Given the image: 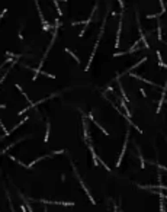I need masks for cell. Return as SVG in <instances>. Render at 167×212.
<instances>
[{
  "label": "cell",
  "mask_w": 167,
  "mask_h": 212,
  "mask_svg": "<svg viewBox=\"0 0 167 212\" xmlns=\"http://www.w3.org/2000/svg\"><path fill=\"white\" fill-rule=\"evenodd\" d=\"M105 22H106V17L103 19V25H102V28H100V32H99L98 41H96V44H94V48H93V51H92V55H90V58H89V61H87V65H86V68H84V71H89L90 64H92V61H93V57H94V54H96V51H98V46H99L100 38H102V35H103V31H105Z\"/></svg>",
  "instance_id": "obj_1"
},
{
  "label": "cell",
  "mask_w": 167,
  "mask_h": 212,
  "mask_svg": "<svg viewBox=\"0 0 167 212\" xmlns=\"http://www.w3.org/2000/svg\"><path fill=\"white\" fill-rule=\"evenodd\" d=\"M96 9H98V3L94 5V7H93V10H92V13H90V16H89V19L87 20H83V22H73L71 25L73 26H76V25H84V29L80 32V36H83L84 35V32H86V29H87V26H89V23L92 22V19H93V15H94V12H96Z\"/></svg>",
  "instance_id": "obj_2"
},
{
  "label": "cell",
  "mask_w": 167,
  "mask_h": 212,
  "mask_svg": "<svg viewBox=\"0 0 167 212\" xmlns=\"http://www.w3.org/2000/svg\"><path fill=\"white\" fill-rule=\"evenodd\" d=\"M73 172H74V176L77 177V180H79V183L81 184V187H83V190L86 192V195H87V198H89V201L94 205V203H96V201H93V198H92V195L89 193V190H87V187H86V184L83 183V180H81V177L79 176V172H77V169H76V166H73Z\"/></svg>",
  "instance_id": "obj_3"
},
{
  "label": "cell",
  "mask_w": 167,
  "mask_h": 212,
  "mask_svg": "<svg viewBox=\"0 0 167 212\" xmlns=\"http://www.w3.org/2000/svg\"><path fill=\"white\" fill-rule=\"evenodd\" d=\"M128 138H129V131H127V137H125V143H124V147H122V151H121V154H119V158H118V161H116V167H121V161H122V158H124V155H125V151H127V143H128Z\"/></svg>",
  "instance_id": "obj_4"
},
{
  "label": "cell",
  "mask_w": 167,
  "mask_h": 212,
  "mask_svg": "<svg viewBox=\"0 0 167 212\" xmlns=\"http://www.w3.org/2000/svg\"><path fill=\"white\" fill-rule=\"evenodd\" d=\"M121 32H122V15H121V20H119V26H118L116 38H115V48H119V39H121Z\"/></svg>",
  "instance_id": "obj_5"
},
{
  "label": "cell",
  "mask_w": 167,
  "mask_h": 212,
  "mask_svg": "<svg viewBox=\"0 0 167 212\" xmlns=\"http://www.w3.org/2000/svg\"><path fill=\"white\" fill-rule=\"evenodd\" d=\"M36 202H42V203H54V205H65V206H73L74 202H57V201H46V199H39Z\"/></svg>",
  "instance_id": "obj_6"
},
{
  "label": "cell",
  "mask_w": 167,
  "mask_h": 212,
  "mask_svg": "<svg viewBox=\"0 0 167 212\" xmlns=\"http://www.w3.org/2000/svg\"><path fill=\"white\" fill-rule=\"evenodd\" d=\"M139 189H145V190H153V189H160V190H167V186L164 184H158V186H141V184H137Z\"/></svg>",
  "instance_id": "obj_7"
},
{
  "label": "cell",
  "mask_w": 167,
  "mask_h": 212,
  "mask_svg": "<svg viewBox=\"0 0 167 212\" xmlns=\"http://www.w3.org/2000/svg\"><path fill=\"white\" fill-rule=\"evenodd\" d=\"M83 129H84V141H86V144L89 145L90 144V139H89V127H87L86 116H83Z\"/></svg>",
  "instance_id": "obj_8"
},
{
  "label": "cell",
  "mask_w": 167,
  "mask_h": 212,
  "mask_svg": "<svg viewBox=\"0 0 167 212\" xmlns=\"http://www.w3.org/2000/svg\"><path fill=\"white\" fill-rule=\"evenodd\" d=\"M147 60H148V58H147V57H144V58H141V60H139V61H138V63H137V64H134V65H132V67H129V68H128V70H127V71H125V73H121V76H124V74H128V73H131V71H132V70H134V68H137V67H138V65H139V64H142V63H145V61H147ZM121 76H118V77H116V80H118V79H119V77H121Z\"/></svg>",
  "instance_id": "obj_9"
},
{
  "label": "cell",
  "mask_w": 167,
  "mask_h": 212,
  "mask_svg": "<svg viewBox=\"0 0 167 212\" xmlns=\"http://www.w3.org/2000/svg\"><path fill=\"white\" fill-rule=\"evenodd\" d=\"M131 77H135V79H138V80H141V81H144V83H147V84H150V86H156V87H158L156 83H153L151 80H147V79H144V77H141V76H137L135 73H128Z\"/></svg>",
  "instance_id": "obj_10"
},
{
  "label": "cell",
  "mask_w": 167,
  "mask_h": 212,
  "mask_svg": "<svg viewBox=\"0 0 167 212\" xmlns=\"http://www.w3.org/2000/svg\"><path fill=\"white\" fill-rule=\"evenodd\" d=\"M87 118H89L90 121H93V122H94V125H96V127H98V128H99V129H100V131H102V132L105 134V135H109V132H108V131H106V129H105V128H103V127H102V125H100V124H99V122L96 121V119H93L92 113H89V115H87Z\"/></svg>",
  "instance_id": "obj_11"
},
{
  "label": "cell",
  "mask_w": 167,
  "mask_h": 212,
  "mask_svg": "<svg viewBox=\"0 0 167 212\" xmlns=\"http://www.w3.org/2000/svg\"><path fill=\"white\" fill-rule=\"evenodd\" d=\"M28 119H29V118H28V116H26V118H23V119H20V122H19L18 125H15V127L12 128V131H7V132H5V135H3V138H5V137H7V135H10V134H12L13 131H16V129H18V128H19V127H20V125H22L23 122H26Z\"/></svg>",
  "instance_id": "obj_12"
},
{
  "label": "cell",
  "mask_w": 167,
  "mask_h": 212,
  "mask_svg": "<svg viewBox=\"0 0 167 212\" xmlns=\"http://www.w3.org/2000/svg\"><path fill=\"white\" fill-rule=\"evenodd\" d=\"M23 139H25V138H20V139H18V141H15V143H12L10 145H7L6 148H3L2 151H0V155H3V154H6V153L9 151V148H12V147H15L16 144H19V143H22V141H23Z\"/></svg>",
  "instance_id": "obj_13"
},
{
  "label": "cell",
  "mask_w": 167,
  "mask_h": 212,
  "mask_svg": "<svg viewBox=\"0 0 167 212\" xmlns=\"http://www.w3.org/2000/svg\"><path fill=\"white\" fill-rule=\"evenodd\" d=\"M50 132H51V124L48 122V124H46V131H45V138H44V143H48V139H50Z\"/></svg>",
  "instance_id": "obj_14"
},
{
  "label": "cell",
  "mask_w": 167,
  "mask_h": 212,
  "mask_svg": "<svg viewBox=\"0 0 167 212\" xmlns=\"http://www.w3.org/2000/svg\"><path fill=\"white\" fill-rule=\"evenodd\" d=\"M65 51H67V52H68V54H70L71 57H73V58H74V61H76L77 64H80V60H79V57H77V55H76V54H74L73 51H71L70 48H65Z\"/></svg>",
  "instance_id": "obj_15"
},
{
  "label": "cell",
  "mask_w": 167,
  "mask_h": 212,
  "mask_svg": "<svg viewBox=\"0 0 167 212\" xmlns=\"http://www.w3.org/2000/svg\"><path fill=\"white\" fill-rule=\"evenodd\" d=\"M121 108H124V109H125V112L128 113V116H131V112H129V109L127 108V102L124 100V98L121 99Z\"/></svg>",
  "instance_id": "obj_16"
},
{
  "label": "cell",
  "mask_w": 167,
  "mask_h": 212,
  "mask_svg": "<svg viewBox=\"0 0 167 212\" xmlns=\"http://www.w3.org/2000/svg\"><path fill=\"white\" fill-rule=\"evenodd\" d=\"M157 39L163 42V38H161V25H158V26H157Z\"/></svg>",
  "instance_id": "obj_17"
},
{
  "label": "cell",
  "mask_w": 167,
  "mask_h": 212,
  "mask_svg": "<svg viewBox=\"0 0 167 212\" xmlns=\"http://www.w3.org/2000/svg\"><path fill=\"white\" fill-rule=\"evenodd\" d=\"M157 58H158V65H161V64H163V58H161L160 51H157Z\"/></svg>",
  "instance_id": "obj_18"
},
{
  "label": "cell",
  "mask_w": 167,
  "mask_h": 212,
  "mask_svg": "<svg viewBox=\"0 0 167 212\" xmlns=\"http://www.w3.org/2000/svg\"><path fill=\"white\" fill-rule=\"evenodd\" d=\"M158 3H160V6H161V10L166 12V5H164V2H163V0H158Z\"/></svg>",
  "instance_id": "obj_19"
},
{
  "label": "cell",
  "mask_w": 167,
  "mask_h": 212,
  "mask_svg": "<svg viewBox=\"0 0 167 212\" xmlns=\"http://www.w3.org/2000/svg\"><path fill=\"white\" fill-rule=\"evenodd\" d=\"M154 193H156V195H158V196H160V198H163V199H167V195H163V193H160V192H156V190H154Z\"/></svg>",
  "instance_id": "obj_20"
},
{
  "label": "cell",
  "mask_w": 167,
  "mask_h": 212,
  "mask_svg": "<svg viewBox=\"0 0 167 212\" xmlns=\"http://www.w3.org/2000/svg\"><path fill=\"white\" fill-rule=\"evenodd\" d=\"M6 13H7V9H3V10H2V13H0V20H2V17H3Z\"/></svg>",
  "instance_id": "obj_21"
},
{
  "label": "cell",
  "mask_w": 167,
  "mask_h": 212,
  "mask_svg": "<svg viewBox=\"0 0 167 212\" xmlns=\"http://www.w3.org/2000/svg\"><path fill=\"white\" fill-rule=\"evenodd\" d=\"M139 92H141V95H142V96H144V98H147V92H145L144 89H141Z\"/></svg>",
  "instance_id": "obj_22"
},
{
  "label": "cell",
  "mask_w": 167,
  "mask_h": 212,
  "mask_svg": "<svg viewBox=\"0 0 167 212\" xmlns=\"http://www.w3.org/2000/svg\"><path fill=\"white\" fill-rule=\"evenodd\" d=\"M156 166H157V167H160V169H163V170H167V166H161V164H158V163L156 164Z\"/></svg>",
  "instance_id": "obj_23"
},
{
  "label": "cell",
  "mask_w": 167,
  "mask_h": 212,
  "mask_svg": "<svg viewBox=\"0 0 167 212\" xmlns=\"http://www.w3.org/2000/svg\"><path fill=\"white\" fill-rule=\"evenodd\" d=\"M18 38H19V39H23V35H22V29L19 31V34H18Z\"/></svg>",
  "instance_id": "obj_24"
},
{
  "label": "cell",
  "mask_w": 167,
  "mask_h": 212,
  "mask_svg": "<svg viewBox=\"0 0 167 212\" xmlns=\"http://www.w3.org/2000/svg\"><path fill=\"white\" fill-rule=\"evenodd\" d=\"M6 108H7L6 105H0V109H6Z\"/></svg>",
  "instance_id": "obj_25"
},
{
  "label": "cell",
  "mask_w": 167,
  "mask_h": 212,
  "mask_svg": "<svg viewBox=\"0 0 167 212\" xmlns=\"http://www.w3.org/2000/svg\"><path fill=\"white\" fill-rule=\"evenodd\" d=\"M160 67H164V68H167V64H164V63H163V64H161Z\"/></svg>",
  "instance_id": "obj_26"
},
{
  "label": "cell",
  "mask_w": 167,
  "mask_h": 212,
  "mask_svg": "<svg viewBox=\"0 0 167 212\" xmlns=\"http://www.w3.org/2000/svg\"><path fill=\"white\" fill-rule=\"evenodd\" d=\"M166 45H167V42H166Z\"/></svg>",
  "instance_id": "obj_27"
}]
</instances>
